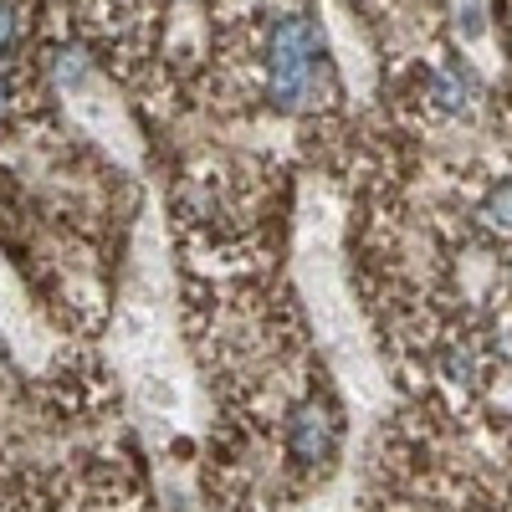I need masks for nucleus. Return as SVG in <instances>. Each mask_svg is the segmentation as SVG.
<instances>
[{
	"mask_svg": "<svg viewBox=\"0 0 512 512\" xmlns=\"http://www.w3.org/2000/svg\"><path fill=\"white\" fill-rule=\"evenodd\" d=\"M333 72L323 57V31L313 16L292 11L272 26V52H267V98L277 113H308L328 98Z\"/></svg>",
	"mask_w": 512,
	"mask_h": 512,
	"instance_id": "f257e3e1",
	"label": "nucleus"
},
{
	"mask_svg": "<svg viewBox=\"0 0 512 512\" xmlns=\"http://www.w3.org/2000/svg\"><path fill=\"white\" fill-rule=\"evenodd\" d=\"M333 446H338L333 410L323 400H303L292 410V420H287V451H292V461L297 466H318V461L333 456Z\"/></svg>",
	"mask_w": 512,
	"mask_h": 512,
	"instance_id": "f03ea898",
	"label": "nucleus"
},
{
	"mask_svg": "<svg viewBox=\"0 0 512 512\" xmlns=\"http://www.w3.org/2000/svg\"><path fill=\"white\" fill-rule=\"evenodd\" d=\"M441 374L451 379V384H482V374H487V364H482V354L477 349H466V344H451L446 354H441Z\"/></svg>",
	"mask_w": 512,
	"mask_h": 512,
	"instance_id": "7ed1b4c3",
	"label": "nucleus"
},
{
	"mask_svg": "<svg viewBox=\"0 0 512 512\" xmlns=\"http://www.w3.org/2000/svg\"><path fill=\"white\" fill-rule=\"evenodd\" d=\"M482 226L512 241V180H497L482 200Z\"/></svg>",
	"mask_w": 512,
	"mask_h": 512,
	"instance_id": "20e7f679",
	"label": "nucleus"
},
{
	"mask_svg": "<svg viewBox=\"0 0 512 512\" xmlns=\"http://www.w3.org/2000/svg\"><path fill=\"white\" fill-rule=\"evenodd\" d=\"M21 41V21H16V6L11 0H0V57H11Z\"/></svg>",
	"mask_w": 512,
	"mask_h": 512,
	"instance_id": "39448f33",
	"label": "nucleus"
},
{
	"mask_svg": "<svg viewBox=\"0 0 512 512\" xmlns=\"http://www.w3.org/2000/svg\"><path fill=\"white\" fill-rule=\"evenodd\" d=\"M144 400L169 410V405H175V384H169L164 374H144Z\"/></svg>",
	"mask_w": 512,
	"mask_h": 512,
	"instance_id": "423d86ee",
	"label": "nucleus"
},
{
	"mask_svg": "<svg viewBox=\"0 0 512 512\" xmlns=\"http://www.w3.org/2000/svg\"><path fill=\"white\" fill-rule=\"evenodd\" d=\"M6 103H11V93H6V82H0V118H6Z\"/></svg>",
	"mask_w": 512,
	"mask_h": 512,
	"instance_id": "0eeeda50",
	"label": "nucleus"
}]
</instances>
